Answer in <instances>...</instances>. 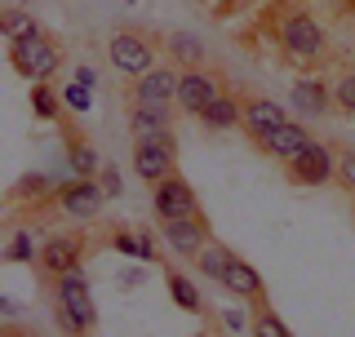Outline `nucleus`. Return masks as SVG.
<instances>
[{"label": "nucleus", "mask_w": 355, "mask_h": 337, "mask_svg": "<svg viewBox=\"0 0 355 337\" xmlns=\"http://www.w3.org/2000/svg\"><path fill=\"white\" fill-rule=\"evenodd\" d=\"M160 235L178 257H196L205 249V227L196 218H160Z\"/></svg>", "instance_id": "nucleus-8"}, {"label": "nucleus", "mask_w": 355, "mask_h": 337, "mask_svg": "<svg viewBox=\"0 0 355 337\" xmlns=\"http://www.w3.org/2000/svg\"><path fill=\"white\" fill-rule=\"evenodd\" d=\"M288 164H293V178H297L302 187H324L329 173H333V155H329L324 142H306L302 155H293Z\"/></svg>", "instance_id": "nucleus-7"}, {"label": "nucleus", "mask_w": 355, "mask_h": 337, "mask_svg": "<svg viewBox=\"0 0 355 337\" xmlns=\"http://www.w3.org/2000/svg\"><path fill=\"white\" fill-rule=\"evenodd\" d=\"M293 107L302 111V116H324L329 111V89L320 80H311V76H302V80H293Z\"/></svg>", "instance_id": "nucleus-16"}, {"label": "nucleus", "mask_w": 355, "mask_h": 337, "mask_svg": "<svg viewBox=\"0 0 355 337\" xmlns=\"http://www.w3.org/2000/svg\"><path fill=\"white\" fill-rule=\"evenodd\" d=\"M178 80H182V76L169 71V67H151L147 76H138V103H173Z\"/></svg>", "instance_id": "nucleus-11"}, {"label": "nucleus", "mask_w": 355, "mask_h": 337, "mask_svg": "<svg viewBox=\"0 0 355 337\" xmlns=\"http://www.w3.org/2000/svg\"><path fill=\"white\" fill-rule=\"evenodd\" d=\"M31 257H36V240H31V231H18L9 244V262H31Z\"/></svg>", "instance_id": "nucleus-26"}, {"label": "nucleus", "mask_w": 355, "mask_h": 337, "mask_svg": "<svg viewBox=\"0 0 355 337\" xmlns=\"http://www.w3.org/2000/svg\"><path fill=\"white\" fill-rule=\"evenodd\" d=\"M231 257H236V253H231V249H222V244H205V249L196 253V266H200V271H205L209 279H218V284H222V275H227Z\"/></svg>", "instance_id": "nucleus-19"}, {"label": "nucleus", "mask_w": 355, "mask_h": 337, "mask_svg": "<svg viewBox=\"0 0 355 337\" xmlns=\"http://www.w3.org/2000/svg\"><path fill=\"white\" fill-rule=\"evenodd\" d=\"M44 187H49V182H44V178L36 173V178H22V187H18V196H31V191H36V196H40V191Z\"/></svg>", "instance_id": "nucleus-33"}, {"label": "nucleus", "mask_w": 355, "mask_h": 337, "mask_svg": "<svg viewBox=\"0 0 355 337\" xmlns=\"http://www.w3.org/2000/svg\"><path fill=\"white\" fill-rule=\"evenodd\" d=\"M62 103L71 107V111H89V107H94V94H89L80 80H71V85L62 89Z\"/></svg>", "instance_id": "nucleus-25"}, {"label": "nucleus", "mask_w": 355, "mask_h": 337, "mask_svg": "<svg viewBox=\"0 0 355 337\" xmlns=\"http://www.w3.org/2000/svg\"><path fill=\"white\" fill-rule=\"evenodd\" d=\"M191 337H205V333H191Z\"/></svg>", "instance_id": "nucleus-36"}, {"label": "nucleus", "mask_w": 355, "mask_h": 337, "mask_svg": "<svg viewBox=\"0 0 355 337\" xmlns=\"http://www.w3.org/2000/svg\"><path fill=\"white\" fill-rule=\"evenodd\" d=\"M111 244H116V253H125V257H138V262H142V244H138V235H129V231H116V240H111Z\"/></svg>", "instance_id": "nucleus-27"}, {"label": "nucleus", "mask_w": 355, "mask_h": 337, "mask_svg": "<svg viewBox=\"0 0 355 337\" xmlns=\"http://www.w3.org/2000/svg\"><path fill=\"white\" fill-rule=\"evenodd\" d=\"M133 168H138L142 182H164L173 168V138L169 133H147L133 147Z\"/></svg>", "instance_id": "nucleus-3"}, {"label": "nucleus", "mask_w": 355, "mask_h": 337, "mask_svg": "<svg viewBox=\"0 0 355 337\" xmlns=\"http://www.w3.org/2000/svg\"><path fill=\"white\" fill-rule=\"evenodd\" d=\"M169 49L178 53V58H191V62L200 58V53H205V49H200V44H196L191 36H173V40H169Z\"/></svg>", "instance_id": "nucleus-28"}, {"label": "nucleus", "mask_w": 355, "mask_h": 337, "mask_svg": "<svg viewBox=\"0 0 355 337\" xmlns=\"http://www.w3.org/2000/svg\"><path fill=\"white\" fill-rule=\"evenodd\" d=\"M227 329H231V333H244V329H253V324H249V320H244V316H240V311H231V316H227Z\"/></svg>", "instance_id": "nucleus-34"}, {"label": "nucleus", "mask_w": 355, "mask_h": 337, "mask_svg": "<svg viewBox=\"0 0 355 337\" xmlns=\"http://www.w3.org/2000/svg\"><path fill=\"white\" fill-rule=\"evenodd\" d=\"M103 182H89V178H76L71 187L62 191V209L71 213V218H94L98 209H103Z\"/></svg>", "instance_id": "nucleus-10"}, {"label": "nucleus", "mask_w": 355, "mask_h": 337, "mask_svg": "<svg viewBox=\"0 0 355 337\" xmlns=\"http://www.w3.org/2000/svg\"><path fill=\"white\" fill-rule=\"evenodd\" d=\"M31 107H36L40 120H53V116H58V94H53V89L40 80L36 89H31Z\"/></svg>", "instance_id": "nucleus-23"}, {"label": "nucleus", "mask_w": 355, "mask_h": 337, "mask_svg": "<svg viewBox=\"0 0 355 337\" xmlns=\"http://www.w3.org/2000/svg\"><path fill=\"white\" fill-rule=\"evenodd\" d=\"M306 142H311V133H306L302 125H297V120H288V125H284V129H275L271 138L262 142V147L271 151L275 160H293V155H302V147H306Z\"/></svg>", "instance_id": "nucleus-13"}, {"label": "nucleus", "mask_w": 355, "mask_h": 337, "mask_svg": "<svg viewBox=\"0 0 355 337\" xmlns=\"http://www.w3.org/2000/svg\"><path fill=\"white\" fill-rule=\"evenodd\" d=\"M280 40H284V49L293 53V58H315V53L324 49V31H320V22L306 18V14H288L284 27H280Z\"/></svg>", "instance_id": "nucleus-4"}, {"label": "nucleus", "mask_w": 355, "mask_h": 337, "mask_svg": "<svg viewBox=\"0 0 355 337\" xmlns=\"http://www.w3.org/2000/svg\"><path fill=\"white\" fill-rule=\"evenodd\" d=\"M76 80H80L85 89H94V85H98V76H94V67H80V71H76Z\"/></svg>", "instance_id": "nucleus-35"}, {"label": "nucleus", "mask_w": 355, "mask_h": 337, "mask_svg": "<svg viewBox=\"0 0 355 337\" xmlns=\"http://www.w3.org/2000/svg\"><path fill=\"white\" fill-rule=\"evenodd\" d=\"M0 31H5V40H18V36H27V31H36V22L22 14V9H9L5 22H0Z\"/></svg>", "instance_id": "nucleus-24"}, {"label": "nucleus", "mask_w": 355, "mask_h": 337, "mask_svg": "<svg viewBox=\"0 0 355 337\" xmlns=\"http://www.w3.org/2000/svg\"><path fill=\"white\" fill-rule=\"evenodd\" d=\"M138 244H142V262H155V240H151V231H138Z\"/></svg>", "instance_id": "nucleus-32"}, {"label": "nucleus", "mask_w": 355, "mask_h": 337, "mask_svg": "<svg viewBox=\"0 0 355 337\" xmlns=\"http://www.w3.org/2000/svg\"><path fill=\"white\" fill-rule=\"evenodd\" d=\"M196 191L182 182L178 173H169L164 182H155V213L160 218H196Z\"/></svg>", "instance_id": "nucleus-5"}, {"label": "nucleus", "mask_w": 355, "mask_h": 337, "mask_svg": "<svg viewBox=\"0 0 355 337\" xmlns=\"http://www.w3.org/2000/svg\"><path fill=\"white\" fill-rule=\"evenodd\" d=\"M200 120H205L209 129H236L240 120H244V107L240 103H231V98H214V103H209L205 111H200Z\"/></svg>", "instance_id": "nucleus-18"}, {"label": "nucleus", "mask_w": 355, "mask_h": 337, "mask_svg": "<svg viewBox=\"0 0 355 337\" xmlns=\"http://www.w3.org/2000/svg\"><path fill=\"white\" fill-rule=\"evenodd\" d=\"M133 138H147V133H169V103H138L133 111Z\"/></svg>", "instance_id": "nucleus-17"}, {"label": "nucleus", "mask_w": 355, "mask_h": 337, "mask_svg": "<svg viewBox=\"0 0 355 337\" xmlns=\"http://www.w3.org/2000/svg\"><path fill=\"white\" fill-rule=\"evenodd\" d=\"M111 62L125 76H147L151 71V44L142 36H133V31H120V36L111 40Z\"/></svg>", "instance_id": "nucleus-6"}, {"label": "nucleus", "mask_w": 355, "mask_h": 337, "mask_svg": "<svg viewBox=\"0 0 355 337\" xmlns=\"http://www.w3.org/2000/svg\"><path fill=\"white\" fill-rule=\"evenodd\" d=\"M222 288H231L236 297H262V275L253 271L249 262H240V257H231L227 275H222Z\"/></svg>", "instance_id": "nucleus-15"}, {"label": "nucleus", "mask_w": 355, "mask_h": 337, "mask_svg": "<svg viewBox=\"0 0 355 337\" xmlns=\"http://www.w3.org/2000/svg\"><path fill=\"white\" fill-rule=\"evenodd\" d=\"M338 107L355 116V76H342V85H338Z\"/></svg>", "instance_id": "nucleus-29"}, {"label": "nucleus", "mask_w": 355, "mask_h": 337, "mask_svg": "<svg viewBox=\"0 0 355 337\" xmlns=\"http://www.w3.org/2000/svg\"><path fill=\"white\" fill-rule=\"evenodd\" d=\"M58 320L67 333H89L98 324V306L89 297V279L80 271L58 275Z\"/></svg>", "instance_id": "nucleus-1"}, {"label": "nucleus", "mask_w": 355, "mask_h": 337, "mask_svg": "<svg viewBox=\"0 0 355 337\" xmlns=\"http://www.w3.org/2000/svg\"><path fill=\"white\" fill-rule=\"evenodd\" d=\"M98 182H103L107 200H111V196H120V187H125V182H120V168H116V164H107V168H103V178H98Z\"/></svg>", "instance_id": "nucleus-30"}, {"label": "nucleus", "mask_w": 355, "mask_h": 337, "mask_svg": "<svg viewBox=\"0 0 355 337\" xmlns=\"http://www.w3.org/2000/svg\"><path fill=\"white\" fill-rule=\"evenodd\" d=\"M169 297H173V306H182L187 316H200V311H205V302H200V293H196V284L187 275H169Z\"/></svg>", "instance_id": "nucleus-20"}, {"label": "nucleus", "mask_w": 355, "mask_h": 337, "mask_svg": "<svg viewBox=\"0 0 355 337\" xmlns=\"http://www.w3.org/2000/svg\"><path fill=\"white\" fill-rule=\"evenodd\" d=\"M76 257H80V244L67 240V235H58V240L44 244L40 266H44V271H53V275H67V271H76Z\"/></svg>", "instance_id": "nucleus-14"}, {"label": "nucleus", "mask_w": 355, "mask_h": 337, "mask_svg": "<svg viewBox=\"0 0 355 337\" xmlns=\"http://www.w3.org/2000/svg\"><path fill=\"white\" fill-rule=\"evenodd\" d=\"M338 173H342V182L355 191V151H347V155L338 160Z\"/></svg>", "instance_id": "nucleus-31"}, {"label": "nucleus", "mask_w": 355, "mask_h": 337, "mask_svg": "<svg viewBox=\"0 0 355 337\" xmlns=\"http://www.w3.org/2000/svg\"><path fill=\"white\" fill-rule=\"evenodd\" d=\"M253 337H293V333L284 329V320L275 311H258L253 316Z\"/></svg>", "instance_id": "nucleus-22"}, {"label": "nucleus", "mask_w": 355, "mask_h": 337, "mask_svg": "<svg viewBox=\"0 0 355 337\" xmlns=\"http://www.w3.org/2000/svg\"><path fill=\"white\" fill-rule=\"evenodd\" d=\"M67 160H71V173L76 178H94L98 173V151L85 147V142H76V147L67 151Z\"/></svg>", "instance_id": "nucleus-21"}, {"label": "nucleus", "mask_w": 355, "mask_h": 337, "mask_svg": "<svg viewBox=\"0 0 355 337\" xmlns=\"http://www.w3.org/2000/svg\"><path fill=\"white\" fill-rule=\"evenodd\" d=\"M244 125H249L253 138L266 142L275 129L288 125V111H284L280 103H271V98H249V103H244Z\"/></svg>", "instance_id": "nucleus-9"}, {"label": "nucleus", "mask_w": 355, "mask_h": 337, "mask_svg": "<svg viewBox=\"0 0 355 337\" xmlns=\"http://www.w3.org/2000/svg\"><path fill=\"white\" fill-rule=\"evenodd\" d=\"M9 62L18 67L27 80H49L53 71H58V49H53L49 40H40V31H27V36L9 40Z\"/></svg>", "instance_id": "nucleus-2"}, {"label": "nucleus", "mask_w": 355, "mask_h": 337, "mask_svg": "<svg viewBox=\"0 0 355 337\" xmlns=\"http://www.w3.org/2000/svg\"><path fill=\"white\" fill-rule=\"evenodd\" d=\"M214 98H218V89H214V80H209V76L187 71L182 80H178V107L191 111V116H200V111L214 103Z\"/></svg>", "instance_id": "nucleus-12"}]
</instances>
